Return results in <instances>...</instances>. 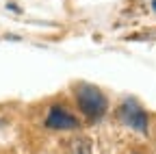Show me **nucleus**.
I'll use <instances>...</instances> for the list:
<instances>
[{"mask_svg":"<svg viewBox=\"0 0 156 154\" xmlns=\"http://www.w3.org/2000/svg\"><path fill=\"white\" fill-rule=\"evenodd\" d=\"M152 9H154V11H156V0H152Z\"/></svg>","mask_w":156,"mask_h":154,"instance_id":"5","label":"nucleus"},{"mask_svg":"<svg viewBox=\"0 0 156 154\" xmlns=\"http://www.w3.org/2000/svg\"><path fill=\"white\" fill-rule=\"evenodd\" d=\"M119 120L126 126H130L132 130H136V132H147V126H150L147 124L145 109L136 100H132V98H128V100L122 102V106H119Z\"/></svg>","mask_w":156,"mask_h":154,"instance_id":"2","label":"nucleus"},{"mask_svg":"<svg viewBox=\"0 0 156 154\" xmlns=\"http://www.w3.org/2000/svg\"><path fill=\"white\" fill-rule=\"evenodd\" d=\"M65 154H91V141H89L87 137L74 139V141L67 145Z\"/></svg>","mask_w":156,"mask_h":154,"instance_id":"4","label":"nucleus"},{"mask_svg":"<svg viewBox=\"0 0 156 154\" xmlns=\"http://www.w3.org/2000/svg\"><path fill=\"white\" fill-rule=\"evenodd\" d=\"M74 95H76V104H78V109L83 111L85 117L100 120L102 115L106 113V106H108L106 95L98 87H93V85H78L74 89Z\"/></svg>","mask_w":156,"mask_h":154,"instance_id":"1","label":"nucleus"},{"mask_svg":"<svg viewBox=\"0 0 156 154\" xmlns=\"http://www.w3.org/2000/svg\"><path fill=\"white\" fill-rule=\"evenodd\" d=\"M44 126L48 130H74V128L80 126V122H78V117L74 113H69L63 104H52L48 109Z\"/></svg>","mask_w":156,"mask_h":154,"instance_id":"3","label":"nucleus"}]
</instances>
